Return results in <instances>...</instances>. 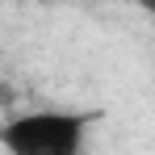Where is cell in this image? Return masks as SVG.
<instances>
[{
	"label": "cell",
	"mask_w": 155,
	"mask_h": 155,
	"mask_svg": "<svg viewBox=\"0 0 155 155\" xmlns=\"http://www.w3.org/2000/svg\"><path fill=\"white\" fill-rule=\"evenodd\" d=\"M88 134V113L34 109L0 126V147L8 155H80Z\"/></svg>",
	"instance_id": "cell-1"
},
{
	"label": "cell",
	"mask_w": 155,
	"mask_h": 155,
	"mask_svg": "<svg viewBox=\"0 0 155 155\" xmlns=\"http://www.w3.org/2000/svg\"><path fill=\"white\" fill-rule=\"evenodd\" d=\"M138 8H147V13H155V0H134Z\"/></svg>",
	"instance_id": "cell-2"
}]
</instances>
